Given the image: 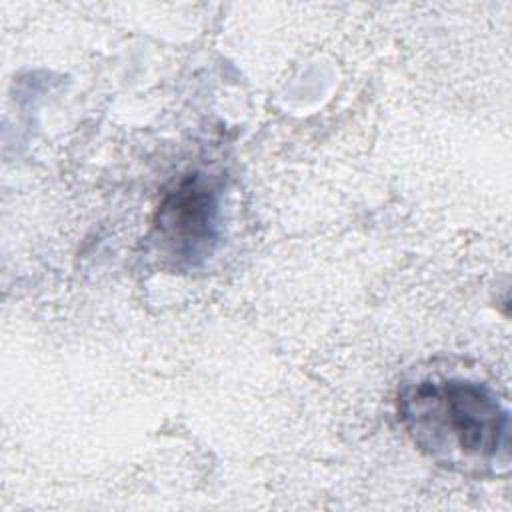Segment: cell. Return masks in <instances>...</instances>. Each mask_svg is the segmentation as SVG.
Here are the masks:
<instances>
[{"instance_id":"1","label":"cell","mask_w":512,"mask_h":512,"mask_svg":"<svg viewBox=\"0 0 512 512\" xmlns=\"http://www.w3.org/2000/svg\"><path fill=\"white\" fill-rule=\"evenodd\" d=\"M400 418L414 442L446 464H490L506 448L508 412L476 382L422 380L402 394Z\"/></svg>"},{"instance_id":"2","label":"cell","mask_w":512,"mask_h":512,"mask_svg":"<svg viewBox=\"0 0 512 512\" xmlns=\"http://www.w3.org/2000/svg\"><path fill=\"white\" fill-rule=\"evenodd\" d=\"M154 226L164 248L186 262L206 258L218 240V190L214 182L190 172L164 192Z\"/></svg>"}]
</instances>
